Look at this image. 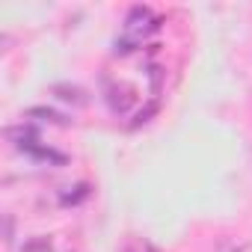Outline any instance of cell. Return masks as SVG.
<instances>
[{
    "mask_svg": "<svg viewBox=\"0 0 252 252\" xmlns=\"http://www.w3.org/2000/svg\"><path fill=\"white\" fill-rule=\"evenodd\" d=\"M54 95L63 98V101H68V104H77V107H83V104L89 101L80 86H68V83H57V86H54Z\"/></svg>",
    "mask_w": 252,
    "mask_h": 252,
    "instance_id": "obj_2",
    "label": "cell"
},
{
    "mask_svg": "<svg viewBox=\"0 0 252 252\" xmlns=\"http://www.w3.org/2000/svg\"><path fill=\"white\" fill-rule=\"evenodd\" d=\"M27 116L42 119V122H51V125H68V119H65V116H60L57 110H48V107H30V110H27Z\"/></svg>",
    "mask_w": 252,
    "mask_h": 252,
    "instance_id": "obj_3",
    "label": "cell"
},
{
    "mask_svg": "<svg viewBox=\"0 0 252 252\" xmlns=\"http://www.w3.org/2000/svg\"><path fill=\"white\" fill-rule=\"evenodd\" d=\"M160 27V18L152 12V6H134L125 18V33L122 39H116V54H131L137 45H143V39L149 33H155Z\"/></svg>",
    "mask_w": 252,
    "mask_h": 252,
    "instance_id": "obj_1",
    "label": "cell"
},
{
    "mask_svg": "<svg viewBox=\"0 0 252 252\" xmlns=\"http://www.w3.org/2000/svg\"><path fill=\"white\" fill-rule=\"evenodd\" d=\"M231 252H252V243H240L237 249H231Z\"/></svg>",
    "mask_w": 252,
    "mask_h": 252,
    "instance_id": "obj_7",
    "label": "cell"
},
{
    "mask_svg": "<svg viewBox=\"0 0 252 252\" xmlns=\"http://www.w3.org/2000/svg\"><path fill=\"white\" fill-rule=\"evenodd\" d=\"M12 228H15L12 214H6V217H3V240H6V243H12V237H15V234H12Z\"/></svg>",
    "mask_w": 252,
    "mask_h": 252,
    "instance_id": "obj_6",
    "label": "cell"
},
{
    "mask_svg": "<svg viewBox=\"0 0 252 252\" xmlns=\"http://www.w3.org/2000/svg\"><path fill=\"white\" fill-rule=\"evenodd\" d=\"M51 249H54V243H51L48 237H33V240L24 243L21 252H51Z\"/></svg>",
    "mask_w": 252,
    "mask_h": 252,
    "instance_id": "obj_5",
    "label": "cell"
},
{
    "mask_svg": "<svg viewBox=\"0 0 252 252\" xmlns=\"http://www.w3.org/2000/svg\"><path fill=\"white\" fill-rule=\"evenodd\" d=\"M89 196V184H74V187H68L63 196H60V205H77V202H83Z\"/></svg>",
    "mask_w": 252,
    "mask_h": 252,
    "instance_id": "obj_4",
    "label": "cell"
}]
</instances>
